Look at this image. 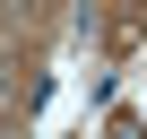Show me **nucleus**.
Listing matches in <instances>:
<instances>
[{"label": "nucleus", "mask_w": 147, "mask_h": 139, "mask_svg": "<svg viewBox=\"0 0 147 139\" xmlns=\"http://www.w3.org/2000/svg\"><path fill=\"white\" fill-rule=\"evenodd\" d=\"M18 9H35V0H18Z\"/></svg>", "instance_id": "f257e3e1"}]
</instances>
